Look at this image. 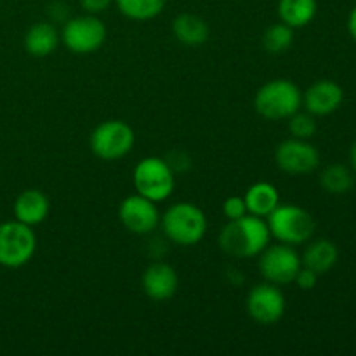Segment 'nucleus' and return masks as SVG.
Segmentation results:
<instances>
[{
	"label": "nucleus",
	"mask_w": 356,
	"mask_h": 356,
	"mask_svg": "<svg viewBox=\"0 0 356 356\" xmlns=\"http://www.w3.org/2000/svg\"><path fill=\"white\" fill-rule=\"evenodd\" d=\"M270 228L263 218L245 214L240 219H233L222 228L219 235V247L228 256L236 259L256 257L270 243Z\"/></svg>",
	"instance_id": "obj_1"
},
{
	"label": "nucleus",
	"mask_w": 356,
	"mask_h": 356,
	"mask_svg": "<svg viewBox=\"0 0 356 356\" xmlns=\"http://www.w3.org/2000/svg\"><path fill=\"white\" fill-rule=\"evenodd\" d=\"M254 106L266 120H285L301 110L302 92L291 80H271L257 90Z\"/></svg>",
	"instance_id": "obj_2"
},
{
	"label": "nucleus",
	"mask_w": 356,
	"mask_h": 356,
	"mask_svg": "<svg viewBox=\"0 0 356 356\" xmlns=\"http://www.w3.org/2000/svg\"><path fill=\"white\" fill-rule=\"evenodd\" d=\"M162 229L167 238L177 245H195L207 232V218L195 204L179 202L167 209L162 218Z\"/></svg>",
	"instance_id": "obj_3"
},
{
	"label": "nucleus",
	"mask_w": 356,
	"mask_h": 356,
	"mask_svg": "<svg viewBox=\"0 0 356 356\" xmlns=\"http://www.w3.org/2000/svg\"><path fill=\"white\" fill-rule=\"evenodd\" d=\"M270 235L280 243L299 245L308 242L316 229V222L308 211L298 205H278L268 216Z\"/></svg>",
	"instance_id": "obj_4"
},
{
	"label": "nucleus",
	"mask_w": 356,
	"mask_h": 356,
	"mask_svg": "<svg viewBox=\"0 0 356 356\" xmlns=\"http://www.w3.org/2000/svg\"><path fill=\"white\" fill-rule=\"evenodd\" d=\"M176 176L169 162L160 156H146L134 169V186L139 195L153 202H163L172 195Z\"/></svg>",
	"instance_id": "obj_5"
},
{
	"label": "nucleus",
	"mask_w": 356,
	"mask_h": 356,
	"mask_svg": "<svg viewBox=\"0 0 356 356\" xmlns=\"http://www.w3.org/2000/svg\"><path fill=\"white\" fill-rule=\"evenodd\" d=\"M35 250H37V236L31 226L17 219L0 225V266H24L30 263Z\"/></svg>",
	"instance_id": "obj_6"
},
{
	"label": "nucleus",
	"mask_w": 356,
	"mask_h": 356,
	"mask_svg": "<svg viewBox=\"0 0 356 356\" xmlns=\"http://www.w3.org/2000/svg\"><path fill=\"white\" fill-rule=\"evenodd\" d=\"M136 134L129 124L122 120H106L97 125L90 134V149L101 160L124 159L132 149Z\"/></svg>",
	"instance_id": "obj_7"
},
{
	"label": "nucleus",
	"mask_w": 356,
	"mask_h": 356,
	"mask_svg": "<svg viewBox=\"0 0 356 356\" xmlns=\"http://www.w3.org/2000/svg\"><path fill=\"white\" fill-rule=\"evenodd\" d=\"M63 44L75 54L96 52L106 40V26L96 14L72 17L61 31Z\"/></svg>",
	"instance_id": "obj_8"
},
{
	"label": "nucleus",
	"mask_w": 356,
	"mask_h": 356,
	"mask_svg": "<svg viewBox=\"0 0 356 356\" xmlns=\"http://www.w3.org/2000/svg\"><path fill=\"white\" fill-rule=\"evenodd\" d=\"M259 256V271L268 282L275 285L294 282L296 275L302 266L299 254L289 243H278V245L268 243Z\"/></svg>",
	"instance_id": "obj_9"
},
{
	"label": "nucleus",
	"mask_w": 356,
	"mask_h": 356,
	"mask_svg": "<svg viewBox=\"0 0 356 356\" xmlns=\"http://www.w3.org/2000/svg\"><path fill=\"white\" fill-rule=\"evenodd\" d=\"M277 165L291 176H305L320 165V153L306 139L292 138L280 143L275 152Z\"/></svg>",
	"instance_id": "obj_10"
},
{
	"label": "nucleus",
	"mask_w": 356,
	"mask_h": 356,
	"mask_svg": "<svg viewBox=\"0 0 356 356\" xmlns=\"http://www.w3.org/2000/svg\"><path fill=\"white\" fill-rule=\"evenodd\" d=\"M118 218H120L122 225L136 235H148L160 222L156 202L139 193L131 195L122 202L120 209H118Z\"/></svg>",
	"instance_id": "obj_11"
},
{
	"label": "nucleus",
	"mask_w": 356,
	"mask_h": 356,
	"mask_svg": "<svg viewBox=\"0 0 356 356\" xmlns=\"http://www.w3.org/2000/svg\"><path fill=\"white\" fill-rule=\"evenodd\" d=\"M247 312L263 325L277 323L285 313V298L275 284L256 285L247 298Z\"/></svg>",
	"instance_id": "obj_12"
},
{
	"label": "nucleus",
	"mask_w": 356,
	"mask_h": 356,
	"mask_svg": "<svg viewBox=\"0 0 356 356\" xmlns=\"http://www.w3.org/2000/svg\"><path fill=\"white\" fill-rule=\"evenodd\" d=\"M344 99V90L332 80H318L302 96L306 110L315 117H325L339 110Z\"/></svg>",
	"instance_id": "obj_13"
},
{
	"label": "nucleus",
	"mask_w": 356,
	"mask_h": 356,
	"mask_svg": "<svg viewBox=\"0 0 356 356\" xmlns=\"http://www.w3.org/2000/svg\"><path fill=\"white\" fill-rule=\"evenodd\" d=\"M179 278L176 270L167 263H153L143 273V291L156 302L169 301L177 292Z\"/></svg>",
	"instance_id": "obj_14"
},
{
	"label": "nucleus",
	"mask_w": 356,
	"mask_h": 356,
	"mask_svg": "<svg viewBox=\"0 0 356 356\" xmlns=\"http://www.w3.org/2000/svg\"><path fill=\"white\" fill-rule=\"evenodd\" d=\"M49 214V198L40 190H24L14 202V218L28 226L40 225Z\"/></svg>",
	"instance_id": "obj_15"
},
{
	"label": "nucleus",
	"mask_w": 356,
	"mask_h": 356,
	"mask_svg": "<svg viewBox=\"0 0 356 356\" xmlns=\"http://www.w3.org/2000/svg\"><path fill=\"white\" fill-rule=\"evenodd\" d=\"M243 200H245L249 214L257 216V218H268L280 205V195L273 184L261 181V183L252 184L245 191Z\"/></svg>",
	"instance_id": "obj_16"
},
{
	"label": "nucleus",
	"mask_w": 356,
	"mask_h": 356,
	"mask_svg": "<svg viewBox=\"0 0 356 356\" xmlns=\"http://www.w3.org/2000/svg\"><path fill=\"white\" fill-rule=\"evenodd\" d=\"M337 259H339V250H337L336 243L322 238L309 243L301 261L302 266L309 268L320 277V275H325L327 271L332 270L336 266Z\"/></svg>",
	"instance_id": "obj_17"
},
{
	"label": "nucleus",
	"mask_w": 356,
	"mask_h": 356,
	"mask_svg": "<svg viewBox=\"0 0 356 356\" xmlns=\"http://www.w3.org/2000/svg\"><path fill=\"white\" fill-rule=\"evenodd\" d=\"M59 35L52 23H37L24 35V49L35 58H45L58 47Z\"/></svg>",
	"instance_id": "obj_18"
},
{
	"label": "nucleus",
	"mask_w": 356,
	"mask_h": 356,
	"mask_svg": "<svg viewBox=\"0 0 356 356\" xmlns=\"http://www.w3.org/2000/svg\"><path fill=\"white\" fill-rule=\"evenodd\" d=\"M172 33L184 45H202L209 38V24L197 14H179L172 21Z\"/></svg>",
	"instance_id": "obj_19"
},
{
	"label": "nucleus",
	"mask_w": 356,
	"mask_h": 356,
	"mask_svg": "<svg viewBox=\"0 0 356 356\" xmlns=\"http://www.w3.org/2000/svg\"><path fill=\"white\" fill-rule=\"evenodd\" d=\"M318 3L316 0H280L278 16L282 23L291 28H302L312 23L316 16Z\"/></svg>",
	"instance_id": "obj_20"
},
{
	"label": "nucleus",
	"mask_w": 356,
	"mask_h": 356,
	"mask_svg": "<svg viewBox=\"0 0 356 356\" xmlns=\"http://www.w3.org/2000/svg\"><path fill=\"white\" fill-rule=\"evenodd\" d=\"M118 10L134 21H148L165 9L167 0H115Z\"/></svg>",
	"instance_id": "obj_21"
},
{
	"label": "nucleus",
	"mask_w": 356,
	"mask_h": 356,
	"mask_svg": "<svg viewBox=\"0 0 356 356\" xmlns=\"http://www.w3.org/2000/svg\"><path fill=\"white\" fill-rule=\"evenodd\" d=\"M353 172L346 165L334 163L329 165L320 176V184L330 195H344L353 188Z\"/></svg>",
	"instance_id": "obj_22"
},
{
	"label": "nucleus",
	"mask_w": 356,
	"mask_h": 356,
	"mask_svg": "<svg viewBox=\"0 0 356 356\" xmlns=\"http://www.w3.org/2000/svg\"><path fill=\"white\" fill-rule=\"evenodd\" d=\"M294 42V28L285 23L271 24L263 35V45L270 54H282L289 51Z\"/></svg>",
	"instance_id": "obj_23"
},
{
	"label": "nucleus",
	"mask_w": 356,
	"mask_h": 356,
	"mask_svg": "<svg viewBox=\"0 0 356 356\" xmlns=\"http://www.w3.org/2000/svg\"><path fill=\"white\" fill-rule=\"evenodd\" d=\"M289 129H291L292 136L298 139H306L313 138L316 132V120L315 115L301 113V111H296L291 118H289Z\"/></svg>",
	"instance_id": "obj_24"
},
{
	"label": "nucleus",
	"mask_w": 356,
	"mask_h": 356,
	"mask_svg": "<svg viewBox=\"0 0 356 356\" xmlns=\"http://www.w3.org/2000/svg\"><path fill=\"white\" fill-rule=\"evenodd\" d=\"M222 212H225V216L228 218V221L240 219L245 214H249V212H247V205H245V200H243V197L226 198L225 205H222Z\"/></svg>",
	"instance_id": "obj_25"
},
{
	"label": "nucleus",
	"mask_w": 356,
	"mask_h": 356,
	"mask_svg": "<svg viewBox=\"0 0 356 356\" xmlns=\"http://www.w3.org/2000/svg\"><path fill=\"white\" fill-rule=\"evenodd\" d=\"M294 282L298 284V287L301 291H312V289L316 287V282H318V275L315 271H312L309 268L301 266V270L296 275Z\"/></svg>",
	"instance_id": "obj_26"
},
{
	"label": "nucleus",
	"mask_w": 356,
	"mask_h": 356,
	"mask_svg": "<svg viewBox=\"0 0 356 356\" xmlns=\"http://www.w3.org/2000/svg\"><path fill=\"white\" fill-rule=\"evenodd\" d=\"M113 2L115 0H80V6L89 14H99L106 10Z\"/></svg>",
	"instance_id": "obj_27"
},
{
	"label": "nucleus",
	"mask_w": 356,
	"mask_h": 356,
	"mask_svg": "<svg viewBox=\"0 0 356 356\" xmlns=\"http://www.w3.org/2000/svg\"><path fill=\"white\" fill-rule=\"evenodd\" d=\"M348 31L353 37V40L356 42V7L350 13V17H348Z\"/></svg>",
	"instance_id": "obj_28"
},
{
	"label": "nucleus",
	"mask_w": 356,
	"mask_h": 356,
	"mask_svg": "<svg viewBox=\"0 0 356 356\" xmlns=\"http://www.w3.org/2000/svg\"><path fill=\"white\" fill-rule=\"evenodd\" d=\"M350 160H351V167H353V170L356 172V141L353 143V146H351L350 149Z\"/></svg>",
	"instance_id": "obj_29"
}]
</instances>
